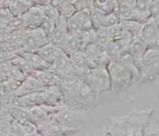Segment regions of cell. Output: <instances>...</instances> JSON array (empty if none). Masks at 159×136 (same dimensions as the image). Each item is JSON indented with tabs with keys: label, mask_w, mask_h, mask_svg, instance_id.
Segmentation results:
<instances>
[{
	"label": "cell",
	"mask_w": 159,
	"mask_h": 136,
	"mask_svg": "<svg viewBox=\"0 0 159 136\" xmlns=\"http://www.w3.org/2000/svg\"><path fill=\"white\" fill-rule=\"evenodd\" d=\"M63 104L70 108L88 112L98 107L101 104V100L100 95L83 79L75 91L70 93L63 94Z\"/></svg>",
	"instance_id": "1"
},
{
	"label": "cell",
	"mask_w": 159,
	"mask_h": 136,
	"mask_svg": "<svg viewBox=\"0 0 159 136\" xmlns=\"http://www.w3.org/2000/svg\"><path fill=\"white\" fill-rule=\"evenodd\" d=\"M107 69L111 79V94L112 97L128 92L132 85V75L127 68L120 62L112 60L108 65Z\"/></svg>",
	"instance_id": "2"
},
{
	"label": "cell",
	"mask_w": 159,
	"mask_h": 136,
	"mask_svg": "<svg viewBox=\"0 0 159 136\" xmlns=\"http://www.w3.org/2000/svg\"><path fill=\"white\" fill-rule=\"evenodd\" d=\"M152 112V108L143 110L133 109L123 116L125 127V136H143L145 127L151 120Z\"/></svg>",
	"instance_id": "3"
},
{
	"label": "cell",
	"mask_w": 159,
	"mask_h": 136,
	"mask_svg": "<svg viewBox=\"0 0 159 136\" xmlns=\"http://www.w3.org/2000/svg\"><path fill=\"white\" fill-rule=\"evenodd\" d=\"M85 113L84 111L70 108L63 104L55 117L67 134L81 130L85 124Z\"/></svg>",
	"instance_id": "4"
},
{
	"label": "cell",
	"mask_w": 159,
	"mask_h": 136,
	"mask_svg": "<svg viewBox=\"0 0 159 136\" xmlns=\"http://www.w3.org/2000/svg\"><path fill=\"white\" fill-rule=\"evenodd\" d=\"M139 68L141 86L159 78V49H147Z\"/></svg>",
	"instance_id": "5"
},
{
	"label": "cell",
	"mask_w": 159,
	"mask_h": 136,
	"mask_svg": "<svg viewBox=\"0 0 159 136\" xmlns=\"http://www.w3.org/2000/svg\"><path fill=\"white\" fill-rule=\"evenodd\" d=\"M83 79L99 95L109 93L111 91V79L107 66H97L91 68Z\"/></svg>",
	"instance_id": "6"
},
{
	"label": "cell",
	"mask_w": 159,
	"mask_h": 136,
	"mask_svg": "<svg viewBox=\"0 0 159 136\" xmlns=\"http://www.w3.org/2000/svg\"><path fill=\"white\" fill-rule=\"evenodd\" d=\"M49 42L47 34L39 27L29 29L23 39V50L36 51Z\"/></svg>",
	"instance_id": "7"
},
{
	"label": "cell",
	"mask_w": 159,
	"mask_h": 136,
	"mask_svg": "<svg viewBox=\"0 0 159 136\" xmlns=\"http://www.w3.org/2000/svg\"><path fill=\"white\" fill-rule=\"evenodd\" d=\"M139 37L148 49H156L159 46V28L152 18L142 24Z\"/></svg>",
	"instance_id": "8"
},
{
	"label": "cell",
	"mask_w": 159,
	"mask_h": 136,
	"mask_svg": "<svg viewBox=\"0 0 159 136\" xmlns=\"http://www.w3.org/2000/svg\"><path fill=\"white\" fill-rule=\"evenodd\" d=\"M49 70L59 78H64L69 75L77 74L71 63L70 58L65 52H62L57 59L50 65Z\"/></svg>",
	"instance_id": "9"
},
{
	"label": "cell",
	"mask_w": 159,
	"mask_h": 136,
	"mask_svg": "<svg viewBox=\"0 0 159 136\" xmlns=\"http://www.w3.org/2000/svg\"><path fill=\"white\" fill-rule=\"evenodd\" d=\"M45 88L39 83V81L34 78L32 75H28L25 78L23 81L20 82L18 88L14 91V97H21L27 94H31L39 91L44 90Z\"/></svg>",
	"instance_id": "10"
},
{
	"label": "cell",
	"mask_w": 159,
	"mask_h": 136,
	"mask_svg": "<svg viewBox=\"0 0 159 136\" xmlns=\"http://www.w3.org/2000/svg\"><path fill=\"white\" fill-rule=\"evenodd\" d=\"M44 17L40 11V9L37 6H32L22 17L19 18L21 24L24 28L34 29L39 27Z\"/></svg>",
	"instance_id": "11"
},
{
	"label": "cell",
	"mask_w": 159,
	"mask_h": 136,
	"mask_svg": "<svg viewBox=\"0 0 159 136\" xmlns=\"http://www.w3.org/2000/svg\"><path fill=\"white\" fill-rule=\"evenodd\" d=\"M37 127L40 136H52L57 133H66L63 127L57 120L55 115L51 116L43 122L38 124Z\"/></svg>",
	"instance_id": "12"
},
{
	"label": "cell",
	"mask_w": 159,
	"mask_h": 136,
	"mask_svg": "<svg viewBox=\"0 0 159 136\" xmlns=\"http://www.w3.org/2000/svg\"><path fill=\"white\" fill-rule=\"evenodd\" d=\"M69 58L77 75H79L80 77L83 78L91 69V65L82 49L71 54Z\"/></svg>",
	"instance_id": "13"
},
{
	"label": "cell",
	"mask_w": 159,
	"mask_h": 136,
	"mask_svg": "<svg viewBox=\"0 0 159 136\" xmlns=\"http://www.w3.org/2000/svg\"><path fill=\"white\" fill-rule=\"evenodd\" d=\"M150 7L151 0H137L133 7V12L130 20H134L141 23H146L152 18Z\"/></svg>",
	"instance_id": "14"
},
{
	"label": "cell",
	"mask_w": 159,
	"mask_h": 136,
	"mask_svg": "<svg viewBox=\"0 0 159 136\" xmlns=\"http://www.w3.org/2000/svg\"><path fill=\"white\" fill-rule=\"evenodd\" d=\"M31 75L34 78H36L44 88L54 87V86H59L60 85L61 78H59L58 76L53 74L49 69H46V70H35Z\"/></svg>",
	"instance_id": "15"
},
{
	"label": "cell",
	"mask_w": 159,
	"mask_h": 136,
	"mask_svg": "<svg viewBox=\"0 0 159 136\" xmlns=\"http://www.w3.org/2000/svg\"><path fill=\"white\" fill-rule=\"evenodd\" d=\"M36 52L45 62H47L51 65L63 51L58 46H56V45H54V44H52L51 42H48L47 44L43 45L39 49H38L36 50Z\"/></svg>",
	"instance_id": "16"
},
{
	"label": "cell",
	"mask_w": 159,
	"mask_h": 136,
	"mask_svg": "<svg viewBox=\"0 0 159 136\" xmlns=\"http://www.w3.org/2000/svg\"><path fill=\"white\" fill-rule=\"evenodd\" d=\"M67 34V29H66V19L62 18L60 19L59 23L54 26L52 31L48 35L49 42L58 46L59 48L61 47L64 38L66 37Z\"/></svg>",
	"instance_id": "17"
},
{
	"label": "cell",
	"mask_w": 159,
	"mask_h": 136,
	"mask_svg": "<svg viewBox=\"0 0 159 136\" xmlns=\"http://www.w3.org/2000/svg\"><path fill=\"white\" fill-rule=\"evenodd\" d=\"M147 49L148 48L146 47V45L142 42V40L139 36L132 38L127 51L133 57L134 61L136 62V63L139 67L140 65V62L142 61V58H143Z\"/></svg>",
	"instance_id": "18"
},
{
	"label": "cell",
	"mask_w": 159,
	"mask_h": 136,
	"mask_svg": "<svg viewBox=\"0 0 159 136\" xmlns=\"http://www.w3.org/2000/svg\"><path fill=\"white\" fill-rule=\"evenodd\" d=\"M63 52H65L66 55L70 56L77 50L82 49L81 41H80L79 37L76 35L67 33L66 37L63 40V43L60 47Z\"/></svg>",
	"instance_id": "19"
},
{
	"label": "cell",
	"mask_w": 159,
	"mask_h": 136,
	"mask_svg": "<svg viewBox=\"0 0 159 136\" xmlns=\"http://www.w3.org/2000/svg\"><path fill=\"white\" fill-rule=\"evenodd\" d=\"M19 54L30 62L35 70H46L50 68V64L45 62L36 51L22 50Z\"/></svg>",
	"instance_id": "20"
},
{
	"label": "cell",
	"mask_w": 159,
	"mask_h": 136,
	"mask_svg": "<svg viewBox=\"0 0 159 136\" xmlns=\"http://www.w3.org/2000/svg\"><path fill=\"white\" fill-rule=\"evenodd\" d=\"M32 6V3L27 0H11L8 6V10L12 17L20 18Z\"/></svg>",
	"instance_id": "21"
},
{
	"label": "cell",
	"mask_w": 159,
	"mask_h": 136,
	"mask_svg": "<svg viewBox=\"0 0 159 136\" xmlns=\"http://www.w3.org/2000/svg\"><path fill=\"white\" fill-rule=\"evenodd\" d=\"M71 18L74 20V22L78 24V26L83 31L90 30V29L94 28L92 20H91L90 10L77 11Z\"/></svg>",
	"instance_id": "22"
},
{
	"label": "cell",
	"mask_w": 159,
	"mask_h": 136,
	"mask_svg": "<svg viewBox=\"0 0 159 136\" xmlns=\"http://www.w3.org/2000/svg\"><path fill=\"white\" fill-rule=\"evenodd\" d=\"M52 5L57 10L60 16L65 19L72 17L77 11L74 4L70 3L67 0H52Z\"/></svg>",
	"instance_id": "23"
},
{
	"label": "cell",
	"mask_w": 159,
	"mask_h": 136,
	"mask_svg": "<svg viewBox=\"0 0 159 136\" xmlns=\"http://www.w3.org/2000/svg\"><path fill=\"white\" fill-rule=\"evenodd\" d=\"M110 136H125V127L123 116L111 117V122L107 128Z\"/></svg>",
	"instance_id": "24"
},
{
	"label": "cell",
	"mask_w": 159,
	"mask_h": 136,
	"mask_svg": "<svg viewBox=\"0 0 159 136\" xmlns=\"http://www.w3.org/2000/svg\"><path fill=\"white\" fill-rule=\"evenodd\" d=\"M11 62L12 65L17 67L18 69H20L26 76L31 75L35 71V69L33 68V66L30 64V62L26 59H25L23 56H21L19 53L17 55H15L13 58L11 59Z\"/></svg>",
	"instance_id": "25"
},
{
	"label": "cell",
	"mask_w": 159,
	"mask_h": 136,
	"mask_svg": "<svg viewBox=\"0 0 159 136\" xmlns=\"http://www.w3.org/2000/svg\"><path fill=\"white\" fill-rule=\"evenodd\" d=\"M93 7L104 13H117L118 3L116 0H94Z\"/></svg>",
	"instance_id": "26"
},
{
	"label": "cell",
	"mask_w": 159,
	"mask_h": 136,
	"mask_svg": "<svg viewBox=\"0 0 159 136\" xmlns=\"http://www.w3.org/2000/svg\"><path fill=\"white\" fill-rule=\"evenodd\" d=\"M96 29V42L102 49H106L107 46L112 41L110 30L107 27H98Z\"/></svg>",
	"instance_id": "27"
},
{
	"label": "cell",
	"mask_w": 159,
	"mask_h": 136,
	"mask_svg": "<svg viewBox=\"0 0 159 136\" xmlns=\"http://www.w3.org/2000/svg\"><path fill=\"white\" fill-rule=\"evenodd\" d=\"M121 25L123 26V28L125 29V31L133 38V37H137L139 36L142 24L141 23H139L137 21L134 20H123L120 21Z\"/></svg>",
	"instance_id": "28"
},
{
	"label": "cell",
	"mask_w": 159,
	"mask_h": 136,
	"mask_svg": "<svg viewBox=\"0 0 159 136\" xmlns=\"http://www.w3.org/2000/svg\"><path fill=\"white\" fill-rule=\"evenodd\" d=\"M11 116V117L15 121H17V122H19L21 124L28 122V121H31L30 120V117H29V112H28L27 108H24V107L13 105V108H12Z\"/></svg>",
	"instance_id": "29"
},
{
	"label": "cell",
	"mask_w": 159,
	"mask_h": 136,
	"mask_svg": "<svg viewBox=\"0 0 159 136\" xmlns=\"http://www.w3.org/2000/svg\"><path fill=\"white\" fill-rule=\"evenodd\" d=\"M39 8L40 9V11L44 18L52 21L54 24H57L59 23L61 16L59 12L57 11V10L52 4L48 6H44V7H39Z\"/></svg>",
	"instance_id": "30"
},
{
	"label": "cell",
	"mask_w": 159,
	"mask_h": 136,
	"mask_svg": "<svg viewBox=\"0 0 159 136\" xmlns=\"http://www.w3.org/2000/svg\"><path fill=\"white\" fill-rule=\"evenodd\" d=\"M21 132H22V136H40L38 131L37 125L32 121H28L21 124Z\"/></svg>",
	"instance_id": "31"
},
{
	"label": "cell",
	"mask_w": 159,
	"mask_h": 136,
	"mask_svg": "<svg viewBox=\"0 0 159 136\" xmlns=\"http://www.w3.org/2000/svg\"><path fill=\"white\" fill-rule=\"evenodd\" d=\"M143 136H159V122L150 120L145 127Z\"/></svg>",
	"instance_id": "32"
},
{
	"label": "cell",
	"mask_w": 159,
	"mask_h": 136,
	"mask_svg": "<svg viewBox=\"0 0 159 136\" xmlns=\"http://www.w3.org/2000/svg\"><path fill=\"white\" fill-rule=\"evenodd\" d=\"M150 11H151V16L152 18L159 15V2H153L151 1V7H150Z\"/></svg>",
	"instance_id": "33"
},
{
	"label": "cell",
	"mask_w": 159,
	"mask_h": 136,
	"mask_svg": "<svg viewBox=\"0 0 159 136\" xmlns=\"http://www.w3.org/2000/svg\"><path fill=\"white\" fill-rule=\"evenodd\" d=\"M52 0H30V2L32 3L33 6L37 7H44L52 4Z\"/></svg>",
	"instance_id": "34"
},
{
	"label": "cell",
	"mask_w": 159,
	"mask_h": 136,
	"mask_svg": "<svg viewBox=\"0 0 159 136\" xmlns=\"http://www.w3.org/2000/svg\"><path fill=\"white\" fill-rule=\"evenodd\" d=\"M125 2L127 3V4H128L129 6H131V7H134L135 3L137 2V0H125Z\"/></svg>",
	"instance_id": "35"
},
{
	"label": "cell",
	"mask_w": 159,
	"mask_h": 136,
	"mask_svg": "<svg viewBox=\"0 0 159 136\" xmlns=\"http://www.w3.org/2000/svg\"><path fill=\"white\" fill-rule=\"evenodd\" d=\"M152 19L154 20V22H155L156 25H157V26H158V28H159V15H156V16L152 17Z\"/></svg>",
	"instance_id": "36"
},
{
	"label": "cell",
	"mask_w": 159,
	"mask_h": 136,
	"mask_svg": "<svg viewBox=\"0 0 159 136\" xmlns=\"http://www.w3.org/2000/svg\"><path fill=\"white\" fill-rule=\"evenodd\" d=\"M52 136H67V134H66V133H57V134H54V135H52Z\"/></svg>",
	"instance_id": "37"
},
{
	"label": "cell",
	"mask_w": 159,
	"mask_h": 136,
	"mask_svg": "<svg viewBox=\"0 0 159 136\" xmlns=\"http://www.w3.org/2000/svg\"><path fill=\"white\" fill-rule=\"evenodd\" d=\"M67 1H69L70 3H72V4H74V6H75V4L78 2V0H67Z\"/></svg>",
	"instance_id": "38"
},
{
	"label": "cell",
	"mask_w": 159,
	"mask_h": 136,
	"mask_svg": "<svg viewBox=\"0 0 159 136\" xmlns=\"http://www.w3.org/2000/svg\"><path fill=\"white\" fill-rule=\"evenodd\" d=\"M151 1H153V2H159V0H151Z\"/></svg>",
	"instance_id": "39"
},
{
	"label": "cell",
	"mask_w": 159,
	"mask_h": 136,
	"mask_svg": "<svg viewBox=\"0 0 159 136\" xmlns=\"http://www.w3.org/2000/svg\"><path fill=\"white\" fill-rule=\"evenodd\" d=\"M27 1H30V0H27Z\"/></svg>",
	"instance_id": "40"
}]
</instances>
